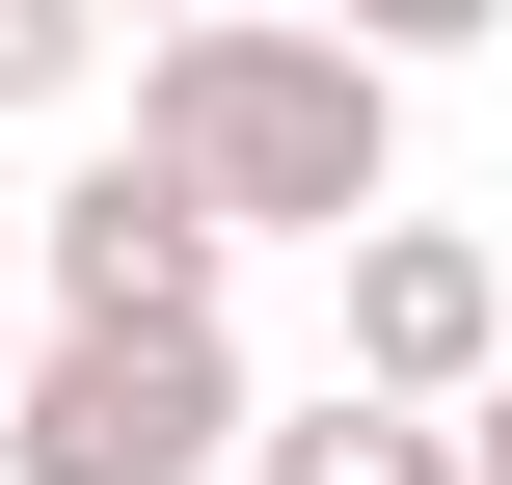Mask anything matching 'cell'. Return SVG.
I'll use <instances>...</instances> for the list:
<instances>
[{"label": "cell", "mask_w": 512, "mask_h": 485, "mask_svg": "<svg viewBox=\"0 0 512 485\" xmlns=\"http://www.w3.org/2000/svg\"><path fill=\"white\" fill-rule=\"evenodd\" d=\"M243 485H459V432H405V405H243Z\"/></svg>", "instance_id": "obj_5"}, {"label": "cell", "mask_w": 512, "mask_h": 485, "mask_svg": "<svg viewBox=\"0 0 512 485\" xmlns=\"http://www.w3.org/2000/svg\"><path fill=\"white\" fill-rule=\"evenodd\" d=\"M135 162L216 216V270H243V243H378L405 81H378L351 27H162V54H135Z\"/></svg>", "instance_id": "obj_1"}, {"label": "cell", "mask_w": 512, "mask_h": 485, "mask_svg": "<svg viewBox=\"0 0 512 485\" xmlns=\"http://www.w3.org/2000/svg\"><path fill=\"white\" fill-rule=\"evenodd\" d=\"M0 378H27V324H0Z\"/></svg>", "instance_id": "obj_8"}, {"label": "cell", "mask_w": 512, "mask_h": 485, "mask_svg": "<svg viewBox=\"0 0 512 485\" xmlns=\"http://www.w3.org/2000/svg\"><path fill=\"white\" fill-rule=\"evenodd\" d=\"M459 485H512V351H486V405H459Z\"/></svg>", "instance_id": "obj_7"}, {"label": "cell", "mask_w": 512, "mask_h": 485, "mask_svg": "<svg viewBox=\"0 0 512 485\" xmlns=\"http://www.w3.org/2000/svg\"><path fill=\"white\" fill-rule=\"evenodd\" d=\"M81 81V0H0V108H54Z\"/></svg>", "instance_id": "obj_6"}, {"label": "cell", "mask_w": 512, "mask_h": 485, "mask_svg": "<svg viewBox=\"0 0 512 485\" xmlns=\"http://www.w3.org/2000/svg\"><path fill=\"white\" fill-rule=\"evenodd\" d=\"M216 459H243V351H216V324H162V351L27 324V378H0V485H216Z\"/></svg>", "instance_id": "obj_2"}, {"label": "cell", "mask_w": 512, "mask_h": 485, "mask_svg": "<svg viewBox=\"0 0 512 485\" xmlns=\"http://www.w3.org/2000/svg\"><path fill=\"white\" fill-rule=\"evenodd\" d=\"M27 270H54V324H81V351H162V324H216V216H189L135 135H108V162L27 216Z\"/></svg>", "instance_id": "obj_3"}, {"label": "cell", "mask_w": 512, "mask_h": 485, "mask_svg": "<svg viewBox=\"0 0 512 485\" xmlns=\"http://www.w3.org/2000/svg\"><path fill=\"white\" fill-rule=\"evenodd\" d=\"M486 351H512V270L459 216H378V243H351V405L432 432V405H486Z\"/></svg>", "instance_id": "obj_4"}]
</instances>
